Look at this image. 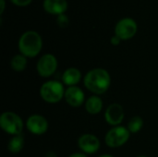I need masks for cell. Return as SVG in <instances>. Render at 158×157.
I'll use <instances>...</instances> for the list:
<instances>
[{
    "label": "cell",
    "mask_w": 158,
    "mask_h": 157,
    "mask_svg": "<svg viewBox=\"0 0 158 157\" xmlns=\"http://www.w3.org/2000/svg\"><path fill=\"white\" fill-rule=\"evenodd\" d=\"M0 127L6 133L16 136L22 133L24 123L18 114L7 111L4 112L0 117Z\"/></svg>",
    "instance_id": "4"
},
{
    "label": "cell",
    "mask_w": 158,
    "mask_h": 157,
    "mask_svg": "<svg viewBox=\"0 0 158 157\" xmlns=\"http://www.w3.org/2000/svg\"><path fill=\"white\" fill-rule=\"evenodd\" d=\"M44 157H57V155H56V154L55 152L49 151V152L46 153V155H45V156Z\"/></svg>",
    "instance_id": "23"
},
{
    "label": "cell",
    "mask_w": 158,
    "mask_h": 157,
    "mask_svg": "<svg viewBox=\"0 0 158 157\" xmlns=\"http://www.w3.org/2000/svg\"><path fill=\"white\" fill-rule=\"evenodd\" d=\"M69 157H88L86 154L84 153H74L72 155H70Z\"/></svg>",
    "instance_id": "22"
},
{
    "label": "cell",
    "mask_w": 158,
    "mask_h": 157,
    "mask_svg": "<svg viewBox=\"0 0 158 157\" xmlns=\"http://www.w3.org/2000/svg\"><path fill=\"white\" fill-rule=\"evenodd\" d=\"M78 146L80 150L86 155H94L100 149V140L94 134H82L78 140Z\"/></svg>",
    "instance_id": "8"
},
{
    "label": "cell",
    "mask_w": 158,
    "mask_h": 157,
    "mask_svg": "<svg viewBox=\"0 0 158 157\" xmlns=\"http://www.w3.org/2000/svg\"><path fill=\"white\" fill-rule=\"evenodd\" d=\"M26 128L33 135H43L48 130V121L41 115H31L26 120Z\"/></svg>",
    "instance_id": "10"
},
{
    "label": "cell",
    "mask_w": 158,
    "mask_h": 157,
    "mask_svg": "<svg viewBox=\"0 0 158 157\" xmlns=\"http://www.w3.org/2000/svg\"><path fill=\"white\" fill-rule=\"evenodd\" d=\"M120 42H121V40L117 36V35H113L112 37H111V39H110V43H111V44H113V45H115V46H117V45H118L119 43H120Z\"/></svg>",
    "instance_id": "20"
},
{
    "label": "cell",
    "mask_w": 158,
    "mask_h": 157,
    "mask_svg": "<svg viewBox=\"0 0 158 157\" xmlns=\"http://www.w3.org/2000/svg\"><path fill=\"white\" fill-rule=\"evenodd\" d=\"M143 127V120L141 117H133L130 119V121L128 122V126L127 129L129 130V131L132 134L138 133Z\"/></svg>",
    "instance_id": "17"
},
{
    "label": "cell",
    "mask_w": 158,
    "mask_h": 157,
    "mask_svg": "<svg viewBox=\"0 0 158 157\" xmlns=\"http://www.w3.org/2000/svg\"><path fill=\"white\" fill-rule=\"evenodd\" d=\"M82 78V74L81 70L77 68H67L63 75H62V82L63 84L71 87V86H77Z\"/></svg>",
    "instance_id": "13"
},
{
    "label": "cell",
    "mask_w": 158,
    "mask_h": 157,
    "mask_svg": "<svg viewBox=\"0 0 158 157\" xmlns=\"http://www.w3.org/2000/svg\"><path fill=\"white\" fill-rule=\"evenodd\" d=\"M83 84L87 90L95 95L104 94L111 86V77L108 71L102 68H93L83 78Z\"/></svg>",
    "instance_id": "1"
},
{
    "label": "cell",
    "mask_w": 158,
    "mask_h": 157,
    "mask_svg": "<svg viewBox=\"0 0 158 157\" xmlns=\"http://www.w3.org/2000/svg\"><path fill=\"white\" fill-rule=\"evenodd\" d=\"M125 118L124 108L118 103L111 104L107 106L105 112V119L110 126H120Z\"/></svg>",
    "instance_id": "9"
},
{
    "label": "cell",
    "mask_w": 158,
    "mask_h": 157,
    "mask_svg": "<svg viewBox=\"0 0 158 157\" xmlns=\"http://www.w3.org/2000/svg\"><path fill=\"white\" fill-rule=\"evenodd\" d=\"M138 31V25L132 18H123L119 19L115 26V35L121 41H128L133 38Z\"/></svg>",
    "instance_id": "6"
},
{
    "label": "cell",
    "mask_w": 158,
    "mask_h": 157,
    "mask_svg": "<svg viewBox=\"0 0 158 157\" xmlns=\"http://www.w3.org/2000/svg\"><path fill=\"white\" fill-rule=\"evenodd\" d=\"M85 110L91 115H98L103 110V100L98 95H92L85 101Z\"/></svg>",
    "instance_id": "14"
},
{
    "label": "cell",
    "mask_w": 158,
    "mask_h": 157,
    "mask_svg": "<svg viewBox=\"0 0 158 157\" xmlns=\"http://www.w3.org/2000/svg\"><path fill=\"white\" fill-rule=\"evenodd\" d=\"M57 66L58 62L54 55L44 54L38 59L36 70L42 78H49L55 74L57 69Z\"/></svg>",
    "instance_id": "7"
},
{
    "label": "cell",
    "mask_w": 158,
    "mask_h": 157,
    "mask_svg": "<svg viewBox=\"0 0 158 157\" xmlns=\"http://www.w3.org/2000/svg\"><path fill=\"white\" fill-rule=\"evenodd\" d=\"M5 8H6V1L0 0V15H2L4 13Z\"/></svg>",
    "instance_id": "21"
},
{
    "label": "cell",
    "mask_w": 158,
    "mask_h": 157,
    "mask_svg": "<svg viewBox=\"0 0 158 157\" xmlns=\"http://www.w3.org/2000/svg\"><path fill=\"white\" fill-rule=\"evenodd\" d=\"M27 64H28L27 57L25 56L21 55V54L15 55L11 58V61H10V67H11V68L14 71H17V72L23 71L26 68Z\"/></svg>",
    "instance_id": "16"
},
{
    "label": "cell",
    "mask_w": 158,
    "mask_h": 157,
    "mask_svg": "<svg viewBox=\"0 0 158 157\" xmlns=\"http://www.w3.org/2000/svg\"><path fill=\"white\" fill-rule=\"evenodd\" d=\"M64 84L58 81H47L40 88L41 98L48 104H56L65 96Z\"/></svg>",
    "instance_id": "3"
},
{
    "label": "cell",
    "mask_w": 158,
    "mask_h": 157,
    "mask_svg": "<svg viewBox=\"0 0 158 157\" xmlns=\"http://www.w3.org/2000/svg\"><path fill=\"white\" fill-rule=\"evenodd\" d=\"M137 157H148V156H146V155H139V156H137Z\"/></svg>",
    "instance_id": "25"
},
{
    "label": "cell",
    "mask_w": 158,
    "mask_h": 157,
    "mask_svg": "<svg viewBox=\"0 0 158 157\" xmlns=\"http://www.w3.org/2000/svg\"><path fill=\"white\" fill-rule=\"evenodd\" d=\"M64 98L67 104L71 107H80L85 102L84 92L78 86L69 87L65 92Z\"/></svg>",
    "instance_id": "11"
},
{
    "label": "cell",
    "mask_w": 158,
    "mask_h": 157,
    "mask_svg": "<svg viewBox=\"0 0 158 157\" xmlns=\"http://www.w3.org/2000/svg\"><path fill=\"white\" fill-rule=\"evenodd\" d=\"M24 147V137L22 134L12 136L7 144V149L12 154L19 153Z\"/></svg>",
    "instance_id": "15"
},
{
    "label": "cell",
    "mask_w": 158,
    "mask_h": 157,
    "mask_svg": "<svg viewBox=\"0 0 158 157\" xmlns=\"http://www.w3.org/2000/svg\"><path fill=\"white\" fill-rule=\"evenodd\" d=\"M56 24L64 29V28H67L69 24V17L66 15V14H62V15H59L56 17Z\"/></svg>",
    "instance_id": "18"
},
{
    "label": "cell",
    "mask_w": 158,
    "mask_h": 157,
    "mask_svg": "<svg viewBox=\"0 0 158 157\" xmlns=\"http://www.w3.org/2000/svg\"><path fill=\"white\" fill-rule=\"evenodd\" d=\"M18 47L19 54L25 56L27 58H33L40 54L43 48V39L37 31H27L20 35Z\"/></svg>",
    "instance_id": "2"
},
{
    "label": "cell",
    "mask_w": 158,
    "mask_h": 157,
    "mask_svg": "<svg viewBox=\"0 0 158 157\" xmlns=\"http://www.w3.org/2000/svg\"><path fill=\"white\" fill-rule=\"evenodd\" d=\"M98 157H114L113 155H100V156H98Z\"/></svg>",
    "instance_id": "24"
},
{
    "label": "cell",
    "mask_w": 158,
    "mask_h": 157,
    "mask_svg": "<svg viewBox=\"0 0 158 157\" xmlns=\"http://www.w3.org/2000/svg\"><path fill=\"white\" fill-rule=\"evenodd\" d=\"M69 6L67 0H44L43 7L50 15L59 16L65 14Z\"/></svg>",
    "instance_id": "12"
},
{
    "label": "cell",
    "mask_w": 158,
    "mask_h": 157,
    "mask_svg": "<svg viewBox=\"0 0 158 157\" xmlns=\"http://www.w3.org/2000/svg\"><path fill=\"white\" fill-rule=\"evenodd\" d=\"M10 2L15 5L16 6H19V7H25L28 6L31 4L32 0H10Z\"/></svg>",
    "instance_id": "19"
},
{
    "label": "cell",
    "mask_w": 158,
    "mask_h": 157,
    "mask_svg": "<svg viewBox=\"0 0 158 157\" xmlns=\"http://www.w3.org/2000/svg\"><path fill=\"white\" fill-rule=\"evenodd\" d=\"M131 134V133L126 127H113L106 132L105 136V143L110 148H118L128 143Z\"/></svg>",
    "instance_id": "5"
}]
</instances>
